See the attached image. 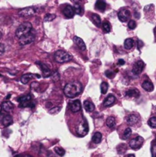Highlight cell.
<instances>
[{
    "label": "cell",
    "mask_w": 156,
    "mask_h": 157,
    "mask_svg": "<svg viewBox=\"0 0 156 157\" xmlns=\"http://www.w3.org/2000/svg\"><path fill=\"white\" fill-rule=\"evenodd\" d=\"M101 140H102V133L100 132H95L92 137V141L96 144H98L101 142Z\"/></svg>",
    "instance_id": "obj_26"
},
{
    "label": "cell",
    "mask_w": 156,
    "mask_h": 157,
    "mask_svg": "<svg viewBox=\"0 0 156 157\" xmlns=\"http://www.w3.org/2000/svg\"><path fill=\"white\" fill-rule=\"evenodd\" d=\"M37 13V9L35 7L31 6V7H26L21 9L18 13L19 15L21 17H29V16H32L34 15L35 13Z\"/></svg>",
    "instance_id": "obj_6"
},
{
    "label": "cell",
    "mask_w": 156,
    "mask_h": 157,
    "mask_svg": "<svg viewBox=\"0 0 156 157\" xmlns=\"http://www.w3.org/2000/svg\"><path fill=\"white\" fill-rule=\"evenodd\" d=\"M118 64H119V65H124L125 61L124 60H122V59H120V60L118 61Z\"/></svg>",
    "instance_id": "obj_41"
},
{
    "label": "cell",
    "mask_w": 156,
    "mask_h": 157,
    "mask_svg": "<svg viewBox=\"0 0 156 157\" xmlns=\"http://www.w3.org/2000/svg\"><path fill=\"white\" fill-rule=\"evenodd\" d=\"M106 126L110 128H113L116 126V120L113 117H109L106 121Z\"/></svg>",
    "instance_id": "obj_27"
},
{
    "label": "cell",
    "mask_w": 156,
    "mask_h": 157,
    "mask_svg": "<svg viewBox=\"0 0 156 157\" xmlns=\"http://www.w3.org/2000/svg\"><path fill=\"white\" fill-rule=\"evenodd\" d=\"M15 157H23V156L22 155H16Z\"/></svg>",
    "instance_id": "obj_45"
},
{
    "label": "cell",
    "mask_w": 156,
    "mask_h": 157,
    "mask_svg": "<svg viewBox=\"0 0 156 157\" xmlns=\"http://www.w3.org/2000/svg\"><path fill=\"white\" fill-rule=\"evenodd\" d=\"M1 76H2V75H1V74H0V77H1Z\"/></svg>",
    "instance_id": "obj_49"
},
{
    "label": "cell",
    "mask_w": 156,
    "mask_h": 157,
    "mask_svg": "<svg viewBox=\"0 0 156 157\" xmlns=\"http://www.w3.org/2000/svg\"><path fill=\"white\" fill-rule=\"evenodd\" d=\"M32 30V23L29 22H25L22 23L21 25L17 28V29L15 31V36L17 38L19 39L20 38L24 36V34L29 33Z\"/></svg>",
    "instance_id": "obj_2"
},
{
    "label": "cell",
    "mask_w": 156,
    "mask_h": 157,
    "mask_svg": "<svg viewBox=\"0 0 156 157\" xmlns=\"http://www.w3.org/2000/svg\"><path fill=\"white\" fill-rule=\"evenodd\" d=\"M63 14L67 19H71L73 18L75 15V12H74V9L73 6H71L70 5H67L63 9Z\"/></svg>",
    "instance_id": "obj_11"
},
{
    "label": "cell",
    "mask_w": 156,
    "mask_h": 157,
    "mask_svg": "<svg viewBox=\"0 0 156 157\" xmlns=\"http://www.w3.org/2000/svg\"><path fill=\"white\" fill-rule=\"evenodd\" d=\"M83 106H84L85 111H87V112H93L95 110V106L90 101H86L83 103Z\"/></svg>",
    "instance_id": "obj_22"
},
{
    "label": "cell",
    "mask_w": 156,
    "mask_h": 157,
    "mask_svg": "<svg viewBox=\"0 0 156 157\" xmlns=\"http://www.w3.org/2000/svg\"><path fill=\"white\" fill-rule=\"evenodd\" d=\"M40 78L41 76L39 75V74H31V73H28V74H24L23 76L22 77V78H21V81H22V83H23L24 84H26V83H28V81L30 80H32L34 78Z\"/></svg>",
    "instance_id": "obj_14"
},
{
    "label": "cell",
    "mask_w": 156,
    "mask_h": 157,
    "mask_svg": "<svg viewBox=\"0 0 156 157\" xmlns=\"http://www.w3.org/2000/svg\"><path fill=\"white\" fill-rule=\"evenodd\" d=\"M5 52V46L3 44H0V55L3 54Z\"/></svg>",
    "instance_id": "obj_40"
},
{
    "label": "cell",
    "mask_w": 156,
    "mask_h": 157,
    "mask_svg": "<svg viewBox=\"0 0 156 157\" xmlns=\"http://www.w3.org/2000/svg\"><path fill=\"white\" fill-rule=\"evenodd\" d=\"M10 96H11V95H10V94H9V95H8L7 97H6V99H7V100H8V99H9Z\"/></svg>",
    "instance_id": "obj_46"
},
{
    "label": "cell",
    "mask_w": 156,
    "mask_h": 157,
    "mask_svg": "<svg viewBox=\"0 0 156 157\" xmlns=\"http://www.w3.org/2000/svg\"><path fill=\"white\" fill-rule=\"evenodd\" d=\"M88 130H89V128H88V124L87 121L84 120H81L77 127V132L78 135L81 136H86L88 133Z\"/></svg>",
    "instance_id": "obj_5"
},
{
    "label": "cell",
    "mask_w": 156,
    "mask_h": 157,
    "mask_svg": "<svg viewBox=\"0 0 156 157\" xmlns=\"http://www.w3.org/2000/svg\"><path fill=\"white\" fill-rule=\"evenodd\" d=\"M54 151H55V152H56L57 154L59 155L60 156H63V155L65 154V150L61 147H55L54 148Z\"/></svg>",
    "instance_id": "obj_35"
},
{
    "label": "cell",
    "mask_w": 156,
    "mask_h": 157,
    "mask_svg": "<svg viewBox=\"0 0 156 157\" xmlns=\"http://www.w3.org/2000/svg\"><path fill=\"white\" fill-rule=\"evenodd\" d=\"M73 56L63 50H58L54 54V59L58 63H65L72 60Z\"/></svg>",
    "instance_id": "obj_3"
},
{
    "label": "cell",
    "mask_w": 156,
    "mask_h": 157,
    "mask_svg": "<svg viewBox=\"0 0 156 157\" xmlns=\"http://www.w3.org/2000/svg\"><path fill=\"white\" fill-rule=\"evenodd\" d=\"M134 44H135V42L132 38H127V39L125 40L124 47L127 50L132 49V48H133V46H134Z\"/></svg>",
    "instance_id": "obj_25"
},
{
    "label": "cell",
    "mask_w": 156,
    "mask_h": 157,
    "mask_svg": "<svg viewBox=\"0 0 156 157\" xmlns=\"http://www.w3.org/2000/svg\"><path fill=\"white\" fill-rule=\"evenodd\" d=\"M83 90V86L79 81L69 82L63 88L64 94L69 98H73L79 94H81Z\"/></svg>",
    "instance_id": "obj_1"
},
{
    "label": "cell",
    "mask_w": 156,
    "mask_h": 157,
    "mask_svg": "<svg viewBox=\"0 0 156 157\" xmlns=\"http://www.w3.org/2000/svg\"><path fill=\"white\" fill-rule=\"evenodd\" d=\"M61 107H54L51 108L49 110V113L50 114H52V115H55V114H58V113L61 111Z\"/></svg>",
    "instance_id": "obj_32"
},
{
    "label": "cell",
    "mask_w": 156,
    "mask_h": 157,
    "mask_svg": "<svg viewBox=\"0 0 156 157\" xmlns=\"http://www.w3.org/2000/svg\"><path fill=\"white\" fill-rule=\"evenodd\" d=\"M35 34L34 32H32V30L29 33L24 34V36H22V38H19V44L21 45H26V44H28L30 43H32L35 40Z\"/></svg>",
    "instance_id": "obj_4"
},
{
    "label": "cell",
    "mask_w": 156,
    "mask_h": 157,
    "mask_svg": "<svg viewBox=\"0 0 156 157\" xmlns=\"http://www.w3.org/2000/svg\"><path fill=\"white\" fill-rule=\"evenodd\" d=\"M39 87V83L38 82H32L31 83V88L34 89V91H37Z\"/></svg>",
    "instance_id": "obj_38"
},
{
    "label": "cell",
    "mask_w": 156,
    "mask_h": 157,
    "mask_svg": "<svg viewBox=\"0 0 156 157\" xmlns=\"http://www.w3.org/2000/svg\"><path fill=\"white\" fill-rule=\"evenodd\" d=\"M73 9H74V12H75L76 14H77V15H82V13H83V9L81 6L80 4H75V5H73Z\"/></svg>",
    "instance_id": "obj_29"
},
{
    "label": "cell",
    "mask_w": 156,
    "mask_h": 157,
    "mask_svg": "<svg viewBox=\"0 0 156 157\" xmlns=\"http://www.w3.org/2000/svg\"><path fill=\"white\" fill-rule=\"evenodd\" d=\"M138 43H139V44H138V48H141V46H142V45H143V43H142V42H141V41H138Z\"/></svg>",
    "instance_id": "obj_43"
},
{
    "label": "cell",
    "mask_w": 156,
    "mask_h": 157,
    "mask_svg": "<svg viewBox=\"0 0 156 157\" xmlns=\"http://www.w3.org/2000/svg\"><path fill=\"white\" fill-rule=\"evenodd\" d=\"M139 95H140V93L136 89H131L126 92V96L129 97H138Z\"/></svg>",
    "instance_id": "obj_23"
},
{
    "label": "cell",
    "mask_w": 156,
    "mask_h": 157,
    "mask_svg": "<svg viewBox=\"0 0 156 157\" xmlns=\"http://www.w3.org/2000/svg\"><path fill=\"white\" fill-rule=\"evenodd\" d=\"M74 4H80V3L83 1V0H71Z\"/></svg>",
    "instance_id": "obj_42"
},
{
    "label": "cell",
    "mask_w": 156,
    "mask_h": 157,
    "mask_svg": "<svg viewBox=\"0 0 156 157\" xmlns=\"http://www.w3.org/2000/svg\"><path fill=\"white\" fill-rule=\"evenodd\" d=\"M131 13L129 9H127L126 8H123L122 9H120L118 13V18L120 21L122 22H126L130 19Z\"/></svg>",
    "instance_id": "obj_7"
},
{
    "label": "cell",
    "mask_w": 156,
    "mask_h": 157,
    "mask_svg": "<svg viewBox=\"0 0 156 157\" xmlns=\"http://www.w3.org/2000/svg\"><path fill=\"white\" fill-rule=\"evenodd\" d=\"M56 15L54 14H51V13H48V14H46L44 18V22H51L55 19Z\"/></svg>",
    "instance_id": "obj_31"
},
{
    "label": "cell",
    "mask_w": 156,
    "mask_h": 157,
    "mask_svg": "<svg viewBox=\"0 0 156 157\" xmlns=\"http://www.w3.org/2000/svg\"><path fill=\"white\" fill-rule=\"evenodd\" d=\"M148 124L150 127L156 128V117L150 118L148 121Z\"/></svg>",
    "instance_id": "obj_33"
},
{
    "label": "cell",
    "mask_w": 156,
    "mask_h": 157,
    "mask_svg": "<svg viewBox=\"0 0 156 157\" xmlns=\"http://www.w3.org/2000/svg\"><path fill=\"white\" fill-rule=\"evenodd\" d=\"M131 134H132V130L129 127L126 128L124 132H123V139L126 140V139H128L131 136Z\"/></svg>",
    "instance_id": "obj_34"
},
{
    "label": "cell",
    "mask_w": 156,
    "mask_h": 157,
    "mask_svg": "<svg viewBox=\"0 0 156 157\" xmlns=\"http://www.w3.org/2000/svg\"><path fill=\"white\" fill-rule=\"evenodd\" d=\"M2 107L5 111L6 112H10L13 110L14 108V105L12 102L10 101H4L3 103H2Z\"/></svg>",
    "instance_id": "obj_20"
},
{
    "label": "cell",
    "mask_w": 156,
    "mask_h": 157,
    "mask_svg": "<svg viewBox=\"0 0 156 157\" xmlns=\"http://www.w3.org/2000/svg\"><path fill=\"white\" fill-rule=\"evenodd\" d=\"M155 34L156 35V27H155Z\"/></svg>",
    "instance_id": "obj_48"
},
{
    "label": "cell",
    "mask_w": 156,
    "mask_h": 157,
    "mask_svg": "<svg viewBox=\"0 0 156 157\" xmlns=\"http://www.w3.org/2000/svg\"><path fill=\"white\" fill-rule=\"evenodd\" d=\"M95 7L97 9L100 11V12H103L106 9V3L104 0H97V3H96Z\"/></svg>",
    "instance_id": "obj_19"
},
{
    "label": "cell",
    "mask_w": 156,
    "mask_h": 157,
    "mask_svg": "<svg viewBox=\"0 0 156 157\" xmlns=\"http://www.w3.org/2000/svg\"><path fill=\"white\" fill-rule=\"evenodd\" d=\"M144 142V139L141 136H137V137L132 139L130 142H129V146L133 149V150H138L141 147L142 144Z\"/></svg>",
    "instance_id": "obj_8"
},
{
    "label": "cell",
    "mask_w": 156,
    "mask_h": 157,
    "mask_svg": "<svg viewBox=\"0 0 156 157\" xmlns=\"http://www.w3.org/2000/svg\"><path fill=\"white\" fill-rule=\"evenodd\" d=\"M2 109H3V107H2V105H0V112H1V111H2Z\"/></svg>",
    "instance_id": "obj_47"
},
{
    "label": "cell",
    "mask_w": 156,
    "mask_h": 157,
    "mask_svg": "<svg viewBox=\"0 0 156 157\" xmlns=\"http://www.w3.org/2000/svg\"><path fill=\"white\" fill-rule=\"evenodd\" d=\"M155 110H156V106H155Z\"/></svg>",
    "instance_id": "obj_50"
},
{
    "label": "cell",
    "mask_w": 156,
    "mask_h": 157,
    "mask_svg": "<svg viewBox=\"0 0 156 157\" xmlns=\"http://www.w3.org/2000/svg\"><path fill=\"white\" fill-rule=\"evenodd\" d=\"M16 100L19 102L20 107H26L28 106V103L32 100V97L29 94H28L25 96H21L19 97H18Z\"/></svg>",
    "instance_id": "obj_10"
},
{
    "label": "cell",
    "mask_w": 156,
    "mask_h": 157,
    "mask_svg": "<svg viewBox=\"0 0 156 157\" xmlns=\"http://www.w3.org/2000/svg\"><path fill=\"white\" fill-rule=\"evenodd\" d=\"M60 79V75H59L58 72H55L53 75V81H58Z\"/></svg>",
    "instance_id": "obj_39"
},
{
    "label": "cell",
    "mask_w": 156,
    "mask_h": 157,
    "mask_svg": "<svg viewBox=\"0 0 156 157\" xmlns=\"http://www.w3.org/2000/svg\"><path fill=\"white\" fill-rule=\"evenodd\" d=\"M127 157H136V156H135L134 154H129Z\"/></svg>",
    "instance_id": "obj_44"
},
{
    "label": "cell",
    "mask_w": 156,
    "mask_h": 157,
    "mask_svg": "<svg viewBox=\"0 0 156 157\" xmlns=\"http://www.w3.org/2000/svg\"><path fill=\"white\" fill-rule=\"evenodd\" d=\"M73 42L78 47L79 49H81V51H85L86 44L82 38H81L80 37H77V36H75V37H73Z\"/></svg>",
    "instance_id": "obj_15"
},
{
    "label": "cell",
    "mask_w": 156,
    "mask_h": 157,
    "mask_svg": "<svg viewBox=\"0 0 156 157\" xmlns=\"http://www.w3.org/2000/svg\"><path fill=\"white\" fill-rule=\"evenodd\" d=\"M69 108L73 113H77L78 111H81V103L79 100H75V101L70 102L69 103Z\"/></svg>",
    "instance_id": "obj_13"
},
{
    "label": "cell",
    "mask_w": 156,
    "mask_h": 157,
    "mask_svg": "<svg viewBox=\"0 0 156 157\" xmlns=\"http://www.w3.org/2000/svg\"><path fill=\"white\" fill-rule=\"evenodd\" d=\"M12 123H13V120H12V117L10 115H5L3 117V124L5 127H7L11 125V124H12Z\"/></svg>",
    "instance_id": "obj_24"
},
{
    "label": "cell",
    "mask_w": 156,
    "mask_h": 157,
    "mask_svg": "<svg viewBox=\"0 0 156 157\" xmlns=\"http://www.w3.org/2000/svg\"><path fill=\"white\" fill-rule=\"evenodd\" d=\"M36 64H38L40 66V68L42 69V76L44 78H48L51 75V71L50 70L48 67L47 66L46 64H44V63L40 62H37Z\"/></svg>",
    "instance_id": "obj_12"
},
{
    "label": "cell",
    "mask_w": 156,
    "mask_h": 157,
    "mask_svg": "<svg viewBox=\"0 0 156 157\" xmlns=\"http://www.w3.org/2000/svg\"><path fill=\"white\" fill-rule=\"evenodd\" d=\"M139 121V117L136 114H130L126 118V122L129 125H135Z\"/></svg>",
    "instance_id": "obj_17"
},
{
    "label": "cell",
    "mask_w": 156,
    "mask_h": 157,
    "mask_svg": "<svg viewBox=\"0 0 156 157\" xmlns=\"http://www.w3.org/2000/svg\"><path fill=\"white\" fill-rule=\"evenodd\" d=\"M145 68V63L141 60H139L137 61L136 63L133 65V68H132V74H135V75H139L141 73V71H143V69Z\"/></svg>",
    "instance_id": "obj_9"
},
{
    "label": "cell",
    "mask_w": 156,
    "mask_h": 157,
    "mask_svg": "<svg viewBox=\"0 0 156 157\" xmlns=\"http://www.w3.org/2000/svg\"><path fill=\"white\" fill-rule=\"evenodd\" d=\"M141 87L142 88L144 89L145 91H148V92H151L154 90V85L153 83H151L150 81H145L142 84H141Z\"/></svg>",
    "instance_id": "obj_18"
},
{
    "label": "cell",
    "mask_w": 156,
    "mask_h": 157,
    "mask_svg": "<svg viewBox=\"0 0 156 157\" xmlns=\"http://www.w3.org/2000/svg\"><path fill=\"white\" fill-rule=\"evenodd\" d=\"M115 102H116V97H115V96H113L112 94H110L104 100L102 104H103V107H111L112 105H113Z\"/></svg>",
    "instance_id": "obj_16"
},
{
    "label": "cell",
    "mask_w": 156,
    "mask_h": 157,
    "mask_svg": "<svg viewBox=\"0 0 156 157\" xmlns=\"http://www.w3.org/2000/svg\"><path fill=\"white\" fill-rule=\"evenodd\" d=\"M128 27L130 29H134L136 28V22L134 20H129V23H128Z\"/></svg>",
    "instance_id": "obj_36"
},
{
    "label": "cell",
    "mask_w": 156,
    "mask_h": 157,
    "mask_svg": "<svg viewBox=\"0 0 156 157\" xmlns=\"http://www.w3.org/2000/svg\"><path fill=\"white\" fill-rule=\"evenodd\" d=\"M108 87H109V85L106 82H102L101 83V86H100V89H101V93L102 94H106L107 93Z\"/></svg>",
    "instance_id": "obj_30"
},
{
    "label": "cell",
    "mask_w": 156,
    "mask_h": 157,
    "mask_svg": "<svg viewBox=\"0 0 156 157\" xmlns=\"http://www.w3.org/2000/svg\"><path fill=\"white\" fill-rule=\"evenodd\" d=\"M102 30L105 33H109V32L111 31V26H110V23L106 21L103 22L102 23Z\"/></svg>",
    "instance_id": "obj_28"
},
{
    "label": "cell",
    "mask_w": 156,
    "mask_h": 157,
    "mask_svg": "<svg viewBox=\"0 0 156 157\" xmlns=\"http://www.w3.org/2000/svg\"><path fill=\"white\" fill-rule=\"evenodd\" d=\"M105 74H106V76L110 79L112 78L115 76L114 72H112V71H106L105 72Z\"/></svg>",
    "instance_id": "obj_37"
},
{
    "label": "cell",
    "mask_w": 156,
    "mask_h": 157,
    "mask_svg": "<svg viewBox=\"0 0 156 157\" xmlns=\"http://www.w3.org/2000/svg\"><path fill=\"white\" fill-rule=\"evenodd\" d=\"M91 19H92V22L95 24V25H97V27L100 28L102 25V22H101V19H100V15H97V14H95V13H93L91 15Z\"/></svg>",
    "instance_id": "obj_21"
}]
</instances>
